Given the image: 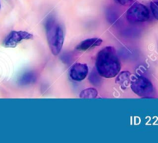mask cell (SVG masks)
I'll return each mask as SVG.
<instances>
[{"label": "cell", "mask_w": 158, "mask_h": 143, "mask_svg": "<svg viewBox=\"0 0 158 143\" xmlns=\"http://www.w3.org/2000/svg\"><path fill=\"white\" fill-rule=\"evenodd\" d=\"M96 68L98 74L105 78H113L118 75L121 64L115 48L106 46L98 53L96 60Z\"/></svg>", "instance_id": "6da1fadb"}, {"label": "cell", "mask_w": 158, "mask_h": 143, "mask_svg": "<svg viewBox=\"0 0 158 143\" xmlns=\"http://www.w3.org/2000/svg\"><path fill=\"white\" fill-rule=\"evenodd\" d=\"M46 35L49 49L54 56H57L61 52L64 43V29L60 23L54 20L48 22L46 26Z\"/></svg>", "instance_id": "7a4b0ae2"}, {"label": "cell", "mask_w": 158, "mask_h": 143, "mask_svg": "<svg viewBox=\"0 0 158 143\" xmlns=\"http://www.w3.org/2000/svg\"><path fill=\"white\" fill-rule=\"evenodd\" d=\"M131 90L141 98H150L154 92L152 83L144 77H138L131 82Z\"/></svg>", "instance_id": "3957f363"}, {"label": "cell", "mask_w": 158, "mask_h": 143, "mask_svg": "<svg viewBox=\"0 0 158 143\" xmlns=\"http://www.w3.org/2000/svg\"><path fill=\"white\" fill-rule=\"evenodd\" d=\"M150 18V12L147 6L140 3H134L127 12V19L131 23H143Z\"/></svg>", "instance_id": "277c9868"}, {"label": "cell", "mask_w": 158, "mask_h": 143, "mask_svg": "<svg viewBox=\"0 0 158 143\" xmlns=\"http://www.w3.org/2000/svg\"><path fill=\"white\" fill-rule=\"evenodd\" d=\"M32 38L33 35L26 31L13 30L6 37L2 44L5 47L14 48L23 40H32Z\"/></svg>", "instance_id": "5b68a950"}, {"label": "cell", "mask_w": 158, "mask_h": 143, "mask_svg": "<svg viewBox=\"0 0 158 143\" xmlns=\"http://www.w3.org/2000/svg\"><path fill=\"white\" fill-rule=\"evenodd\" d=\"M89 69L86 63H77L72 66L69 71V77L74 81H82L87 76Z\"/></svg>", "instance_id": "8992f818"}, {"label": "cell", "mask_w": 158, "mask_h": 143, "mask_svg": "<svg viewBox=\"0 0 158 143\" xmlns=\"http://www.w3.org/2000/svg\"><path fill=\"white\" fill-rule=\"evenodd\" d=\"M103 40L100 38H91L82 41L80 44L77 45V50L80 51H86L90 48L99 46L102 44Z\"/></svg>", "instance_id": "52a82bcc"}, {"label": "cell", "mask_w": 158, "mask_h": 143, "mask_svg": "<svg viewBox=\"0 0 158 143\" xmlns=\"http://www.w3.org/2000/svg\"><path fill=\"white\" fill-rule=\"evenodd\" d=\"M116 83L119 84L121 86V88H123V89L127 88L130 84H131V73L128 71H123L120 73L116 79Z\"/></svg>", "instance_id": "ba28073f"}, {"label": "cell", "mask_w": 158, "mask_h": 143, "mask_svg": "<svg viewBox=\"0 0 158 143\" xmlns=\"http://www.w3.org/2000/svg\"><path fill=\"white\" fill-rule=\"evenodd\" d=\"M98 95V91L95 88H86L81 91L80 94V98H86V99H91L95 98Z\"/></svg>", "instance_id": "9c48e42d"}, {"label": "cell", "mask_w": 158, "mask_h": 143, "mask_svg": "<svg viewBox=\"0 0 158 143\" xmlns=\"http://www.w3.org/2000/svg\"><path fill=\"white\" fill-rule=\"evenodd\" d=\"M35 80V77L32 73H26L20 79V84H29Z\"/></svg>", "instance_id": "30bf717a"}, {"label": "cell", "mask_w": 158, "mask_h": 143, "mask_svg": "<svg viewBox=\"0 0 158 143\" xmlns=\"http://www.w3.org/2000/svg\"><path fill=\"white\" fill-rule=\"evenodd\" d=\"M151 9L154 18L158 20V2H151Z\"/></svg>", "instance_id": "8fae6325"}, {"label": "cell", "mask_w": 158, "mask_h": 143, "mask_svg": "<svg viewBox=\"0 0 158 143\" xmlns=\"http://www.w3.org/2000/svg\"><path fill=\"white\" fill-rule=\"evenodd\" d=\"M117 1L122 6H130V5L135 2L137 0H117Z\"/></svg>", "instance_id": "7c38bea8"}, {"label": "cell", "mask_w": 158, "mask_h": 143, "mask_svg": "<svg viewBox=\"0 0 158 143\" xmlns=\"http://www.w3.org/2000/svg\"><path fill=\"white\" fill-rule=\"evenodd\" d=\"M0 9H1V3H0Z\"/></svg>", "instance_id": "4fadbf2b"}]
</instances>
